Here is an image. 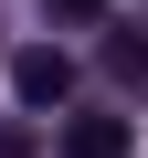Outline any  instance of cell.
Wrapping results in <instances>:
<instances>
[{"label":"cell","instance_id":"5","mask_svg":"<svg viewBox=\"0 0 148 158\" xmlns=\"http://www.w3.org/2000/svg\"><path fill=\"white\" fill-rule=\"evenodd\" d=\"M32 148H42V127H32V116H11V127H0V158H32Z\"/></svg>","mask_w":148,"mask_h":158},{"label":"cell","instance_id":"1","mask_svg":"<svg viewBox=\"0 0 148 158\" xmlns=\"http://www.w3.org/2000/svg\"><path fill=\"white\" fill-rule=\"evenodd\" d=\"M11 95H21L32 116H42V106H63V95H74V53H53V42H21V53H11Z\"/></svg>","mask_w":148,"mask_h":158},{"label":"cell","instance_id":"3","mask_svg":"<svg viewBox=\"0 0 148 158\" xmlns=\"http://www.w3.org/2000/svg\"><path fill=\"white\" fill-rule=\"evenodd\" d=\"M106 85L148 95V32H106Z\"/></svg>","mask_w":148,"mask_h":158},{"label":"cell","instance_id":"4","mask_svg":"<svg viewBox=\"0 0 148 158\" xmlns=\"http://www.w3.org/2000/svg\"><path fill=\"white\" fill-rule=\"evenodd\" d=\"M42 21H74L85 32V21H106V0H42Z\"/></svg>","mask_w":148,"mask_h":158},{"label":"cell","instance_id":"2","mask_svg":"<svg viewBox=\"0 0 148 158\" xmlns=\"http://www.w3.org/2000/svg\"><path fill=\"white\" fill-rule=\"evenodd\" d=\"M63 158H127V116H74L63 127Z\"/></svg>","mask_w":148,"mask_h":158}]
</instances>
